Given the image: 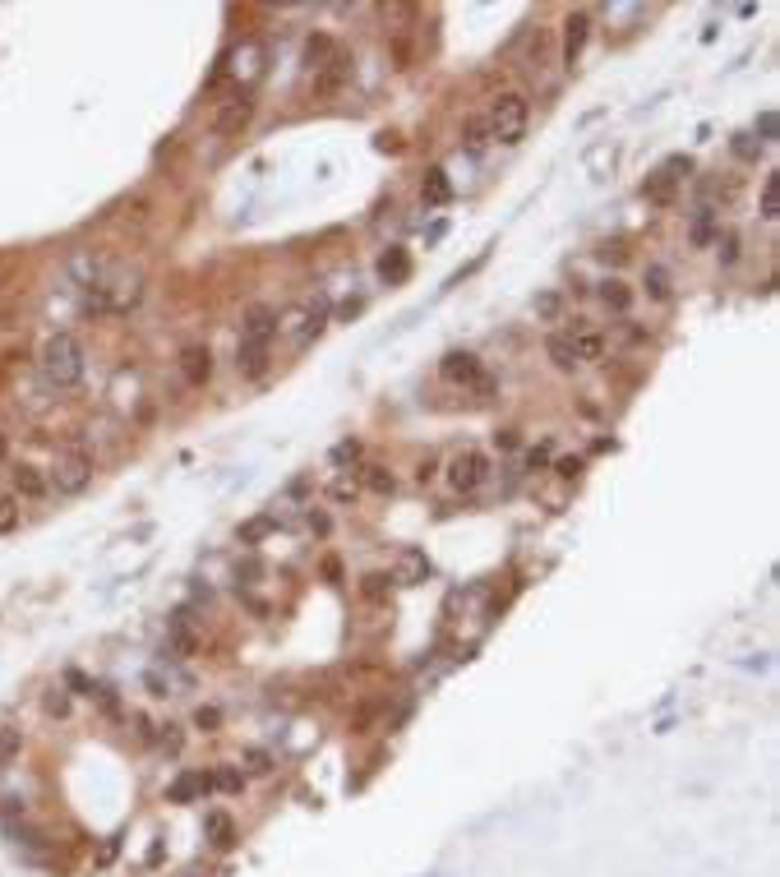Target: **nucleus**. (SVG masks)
Segmentation results:
<instances>
[{
	"instance_id": "34",
	"label": "nucleus",
	"mask_w": 780,
	"mask_h": 877,
	"mask_svg": "<svg viewBox=\"0 0 780 877\" xmlns=\"http://www.w3.org/2000/svg\"><path fill=\"white\" fill-rule=\"evenodd\" d=\"M245 766H250V772H254V776H263V772H268V766H273V757H268L263 748H250V753H245Z\"/></svg>"
},
{
	"instance_id": "10",
	"label": "nucleus",
	"mask_w": 780,
	"mask_h": 877,
	"mask_svg": "<svg viewBox=\"0 0 780 877\" xmlns=\"http://www.w3.org/2000/svg\"><path fill=\"white\" fill-rule=\"evenodd\" d=\"M268 342H273V338H240L236 365L245 370V374H263V365H268Z\"/></svg>"
},
{
	"instance_id": "16",
	"label": "nucleus",
	"mask_w": 780,
	"mask_h": 877,
	"mask_svg": "<svg viewBox=\"0 0 780 877\" xmlns=\"http://www.w3.org/2000/svg\"><path fill=\"white\" fill-rule=\"evenodd\" d=\"M167 651L171 656H195V633L185 628V614L171 619V633H167Z\"/></svg>"
},
{
	"instance_id": "43",
	"label": "nucleus",
	"mask_w": 780,
	"mask_h": 877,
	"mask_svg": "<svg viewBox=\"0 0 780 877\" xmlns=\"http://www.w3.org/2000/svg\"><path fill=\"white\" fill-rule=\"evenodd\" d=\"M65 683H70L74 693H93V679H88V674H79V670H70V674H65Z\"/></svg>"
},
{
	"instance_id": "17",
	"label": "nucleus",
	"mask_w": 780,
	"mask_h": 877,
	"mask_svg": "<svg viewBox=\"0 0 780 877\" xmlns=\"http://www.w3.org/2000/svg\"><path fill=\"white\" fill-rule=\"evenodd\" d=\"M601 300L614 310V314H628V305H633V291L618 282V278H610V282H601Z\"/></svg>"
},
{
	"instance_id": "29",
	"label": "nucleus",
	"mask_w": 780,
	"mask_h": 877,
	"mask_svg": "<svg viewBox=\"0 0 780 877\" xmlns=\"http://www.w3.org/2000/svg\"><path fill=\"white\" fill-rule=\"evenodd\" d=\"M19 527V499H0V536H10Z\"/></svg>"
},
{
	"instance_id": "35",
	"label": "nucleus",
	"mask_w": 780,
	"mask_h": 877,
	"mask_svg": "<svg viewBox=\"0 0 780 877\" xmlns=\"http://www.w3.org/2000/svg\"><path fill=\"white\" fill-rule=\"evenodd\" d=\"M195 725H199V730H218V725H222L218 706H199V711H195Z\"/></svg>"
},
{
	"instance_id": "2",
	"label": "nucleus",
	"mask_w": 780,
	"mask_h": 877,
	"mask_svg": "<svg viewBox=\"0 0 780 877\" xmlns=\"http://www.w3.org/2000/svg\"><path fill=\"white\" fill-rule=\"evenodd\" d=\"M527 121H531V102H527L522 93H499V97L490 102L485 129H490L494 144H522Z\"/></svg>"
},
{
	"instance_id": "40",
	"label": "nucleus",
	"mask_w": 780,
	"mask_h": 877,
	"mask_svg": "<svg viewBox=\"0 0 780 877\" xmlns=\"http://www.w3.org/2000/svg\"><path fill=\"white\" fill-rule=\"evenodd\" d=\"M157 744H162L167 753H180V734H176V725H162V734H157Z\"/></svg>"
},
{
	"instance_id": "15",
	"label": "nucleus",
	"mask_w": 780,
	"mask_h": 877,
	"mask_svg": "<svg viewBox=\"0 0 780 877\" xmlns=\"http://www.w3.org/2000/svg\"><path fill=\"white\" fill-rule=\"evenodd\" d=\"M420 199H425V204H448V199H452V180H448V171H444V167H435V171L425 176Z\"/></svg>"
},
{
	"instance_id": "27",
	"label": "nucleus",
	"mask_w": 780,
	"mask_h": 877,
	"mask_svg": "<svg viewBox=\"0 0 780 877\" xmlns=\"http://www.w3.org/2000/svg\"><path fill=\"white\" fill-rule=\"evenodd\" d=\"M642 195H651L656 204H665L669 195H675V180H665V176L656 171V180H647V185H642Z\"/></svg>"
},
{
	"instance_id": "18",
	"label": "nucleus",
	"mask_w": 780,
	"mask_h": 877,
	"mask_svg": "<svg viewBox=\"0 0 780 877\" xmlns=\"http://www.w3.org/2000/svg\"><path fill=\"white\" fill-rule=\"evenodd\" d=\"M19 753H23V734H19L14 725H5V730H0V772H5V766H14Z\"/></svg>"
},
{
	"instance_id": "33",
	"label": "nucleus",
	"mask_w": 780,
	"mask_h": 877,
	"mask_svg": "<svg viewBox=\"0 0 780 877\" xmlns=\"http://www.w3.org/2000/svg\"><path fill=\"white\" fill-rule=\"evenodd\" d=\"M356 457H361V444H356V438H346V444L333 448V462H337V467H346V462H356Z\"/></svg>"
},
{
	"instance_id": "30",
	"label": "nucleus",
	"mask_w": 780,
	"mask_h": 877,
	"mask_svg": "<svg viewBox=\"0 0 780 877\" xmlns=\"http://www.w3.org/2000/svg\"><path fill=\"white\" fill-rule=\"evenodd\" d=\"M647 291H651L656 300L669 296V272H665V268H647Z\"/></svg>"
},
{
	"instance_id": "24",
	"label": "nucleus",
	"mask_w": 780,
	"mask_h": 877,
	"mask_svg": "<svg viewBox=\"0 0 780 877\" xmlns=\"http://www.w3.org/2000/svg\"><path fill=\"white\" fill-rule=\"evenodd\" d=\"M10 836H14L23 849H33V855H42V849H46V836H42L37 827H10Z\"/></svg>"
},
{
	"instance_id": "8",
	"label": "nucleus",
	"mask_w": 780,
	"mask_h": 877,
	"mask_svg": "<svg viewBox=\"0 0 780 877\" xmlns=\"http://www.w3.org/2000/svg\"><path fill=\"white\" fill-rule=\"evenodd\" d=\"M425 578H429V559H425V550H416V545H402V550H397V578H393V582L416 587V582H425Z\"/></svg>"
},
{
	"instance_id": "3",
	"label": "nucleus",
	"mask_w": 780,
	"mask_h": 877,
	"mask_svg": "<svg viewBox=\"0 0 780 877\" xmlns=\"http://www.w3.org/2000/svg\"><path fill=\"white\" fill-rule=\"evenodd\" d=\"M88 480H93V457L84 448L56 453V462H51V476H46V485L56 489V495H84Z\"/></svg>"
},
{
	"instance_id": "37",
	"label": "nucleus",
	"mask_w": 780,
	"mask_h": 877,
	"mask_svg": "<svg viewBox=\"0 0 780 877\" xmlns=\"http://www.w3.org/2000/svg\"><path fill=\"white\" fill-rule=\"evenodd\" d=\"M240 781H245V776H240V772H231V766H227V772H218V776H212V785H218V789H227V794H236V789H240Z\"/></svg>"
},
{
	"instance_id": "47",
	"label": "nucleus",
	"mask_w": 780,
	"mask_h": 877,
	"mask_svg": "<svg viewBox=\"0 0 780 877\" xmlns=\"http://www.w3.org/2000/svg\"><path fill=\"white\" fill-rule=\"evenodd\" d=\"M328 527H333V522H328V517H324V513H310V531H319V536H328Z\"/></svg>"
},
{
	"instance_id": "31",
	"label": "nucleus",
	"mask_w": 780,
	"mask_h": 877,
	"mask_svg": "<svg viewBox=\"0 0 780 877\" xmlns=\"http://www.w3.org/2000/svg\"><path fill=\"white\" fill-rule=\"evenodd\" d=\"M471 393H476L480 402H490V397L499 393V379H494V374H485V370H480V374H476V383H471Z\"/></svg>"
},
{
	"instance_id": "41",
	"label": "nucleus",
	"mask_w": 780,
	"mask_h": 877,
	"mask_svg": "<svg viewBox=\"0 0 780 877\" xmlns=\"http://www.w3.org/2000/svg\"><path fill=\"white\" fill-rule=\"evenodd\" d=\"M144 683H148V693H153V697H167V693H171V683H167L162 674H157V670H153V674H148Z\"/></svg>"
},
{
	"instance_id": "42",
	"label": "nucleus",
	"mask_w": 780,
	"mask_h": 877,
	"mask_svg": "<svg viewBox=\"0 0 780 877\" xmlns=\"http://www.w3.org/2000/svg\"><path fill=\"white\" fill-rule=\"evenodd\" d=\"M328 51H333V42H328V38H314V42H310V65H319V61L328 56Z\"/></svg>"
},
{
	"instance_id": "51",
	"label": "nucleus",
	"mask_w": 780,
	"mask_h": 877,
	"mask_svg": "<svg viewBox=\"0 0 780 877\" xmlns=\"http://www.w3.org/2000/svg\"><path fill=\"white\" fill-rule=\"evenodd\" d=\"M5 448H10V444H5V434H0V457H5Z\"/></svg>"
},
{
	"instance_id": "1",
	"label": "nucleus",
	"mask_w": 780,
	"mask_h": 877,
	"mask_svg": "<svg viewBox=\"0 0 780 877\" xmlns=\"http://www.w3.org/2000/svg\"><path fill=\"white\" fill-rule=\"evenodd\" d=\"M37 365H42L46 383H56V388H74V383L84 379V370H88V355H84V347H79V338L51 333V338L42 342Z\"/></svg>"
},
{
	"instance_id": "4",
	"label": "nucleus",
	"mask_w": 780,
	"mask_h": 877,
	"mask_svg": "<svg viewBox=\"0 0 780 877\" xmlns=\"http://www.w3.org/2000/svg\"><path fill=\"white\" fill-rule=\"evenodd\" d=\"M485 476H490V462H485V453H476V448L457 453L448 462V485L457 489V495H471V489H480V485H485Z\"/></svg>"
},
{
	"instance_id": "5",
	"label": "nucleus",
	"mask_w": 780,
	"mask_h": 877,
	"mask_svg": "<svg viewBox=\"0 0 780 877\" xmlns=\"http://www.w3.org/2000/svg\"><path fill=\"white\" fill-rule=\"evenodd\" d=\"M476 374H480V361H476L471 351H448L444 361H439V379L444 383H462V388H471Z\"/></svg>"
},
{
	"instance_id": "39",
	"label": "nucleus",
	"mask_w": 780,
	"mask_h": 877,
	"mask_svg": "<svg viewBox=\"0 0 780 877\" xmlns=\"http://www.w3.org/2000/svg\"><path fill=\"white\" fill-rule=\"evenodd\" d=\"M776 129H780V121H776V112H762V116H758V134H762V139L771 144V139H776Z\"/></svg>"
},
{
	"instance_id": "36",
	"label": "nucleus",
	"mask_w": 780,
	"mask_h": 877,
	"mask_svg": "<svg viewBox=\"0 0 780 877\" xmlns=\"http://www.w3.org/2000/svg\"><path fill=\"white\" fill-rule=\"evenodd\" d=\"M535 314H541V319H554V314H559V296H554V291L535 296Z\"/></svg>"
},
{
	"instance_id": "19",
	"label": "nucleus",
	"mask_w": 780,
	"mask_h": 877,
	"mask_svg": "<svg viewBox=\"0 0 780 877\" xmlns=\"http://www.w3.org/2000/svg\"><path fill=\"white\" fill-rule=\"evenodd\" d=\"M379 272H384L388 282H402V278L411 272V259H407V250H388V255L379 259Z\"/></svg>"
},
{
	"instance_id": "23",
	"label": "nucleus",
	"mask_w": 780,
	"mask_h": 877,
	"mask_svg": "<svg viewBox=\"0 0 780 877\" xmlns=\"http://www.w3.org/2000/svg\"><path fill=\"white\" fill-rule=\"evenodd\" d=\"M716 240V217H711V208H702V217L693 222V245L702 250V245H711Z\"/></svg>"
},
{
	"instance_id": "14",
	"label": "nucleus",
	"mask_w": 780,
	"mask_h": 877,
	"mask_svg": "<svg viewBox=\"0 0 780 877\" xmlns=\"http://www.w3.org/2000/svg\"><path fill=\"white\" fill-rule=\"evenodd\" d=\"M545 355H550V365L563 370V374L577 370V351H573V338H568V333H554V338L545 342Z\"/></svg>"
},
{
	"instance_id": "38",
	"label": "nucleus",
	"mask_w": 780,
	"mask_h": 877,
	"mask_svg": "<svg viewBox=\"0 0 780 877\" xmlns=\"http://www.w3.org/2000/svg\"><path fill=\"white\" fill-rule=\"evenodd\" d=\"M554 472H559L563 480H573V476H582V457H559V462H554Z\"/></svg>"
},
{
	"instance_id": "9",
	"label": "nucleus",
	"mask_w": 780,
	"mask_h": 877,
	"mask_svg": "<svg viewBox=\"0 0 780 877\" xmlns=\"http://www.w3.org/2000/svg\"><path fill=\"white\" fill-rule=\"evenodd\" d=\"M180 374L190 379V383H208V374H212V351L203 347V342H190L180 351Z\"/></svg>"
},
{
	"instance_id": "13",
	"label": "nucleus",
	"mask_w": 780,
	"mask_h": 877,
	"mask_svg": "<svg viewBox=\"0 0 780 877\" xmlns=\"http://www.w3.org/2000/svg\"><path fill=\"white\" fill-rule=\"evenodd\" d=\"M208 785H212V776H203V772H185V776L167 789V799H171V804H190L195 794H208Z\"/></svg>"
},
{
	"instance_id": "50",
	"label": "nucleus",
	"mask_w": 780,
	"mask_h": 877,
	"mask_svg": "<svg viewBox=\"0 0 780 877\" xmlns=\"http://www.w3.org/2000/svg\"><path fill=\"white\" fill-rule=\"evenodd\" d=\"M116 849H120V836H112V840L102 845V864H106V859H116Z\"/></svg>"
},
{
	"instance_id": "45",
	"label": "nucleus",
	"mask_w": 780,
	"mask_h": 877,
	"mask_svg": "<svg viewBox=\"0 0 780 877\" xmlns=\"http://www.w3.org/2000/svg\"><path fill=\"white\" fill-rule=\"evenodd\" d=\"M435 472H439V462H435V457H425L420 467H416V480H420V485H425V480H435Z\"/></svg>"
},
{
	"instance_id": "26",
	"label": "nucleus",
	"mask_w": 780,
	"mask_h": 877,
	"mask_svg": "<svg viewBox=\"0 0 780 877\" xmlns=\"http://www.w3.org/2000/svg\"><path fill=\"white\" fill-rule=\"evenodd\" d=\"M42 706H46V716H70V693L65 689H51L42 697Z\"/></svg>"
},
{
	"instance_id": "11",
	"label": "nucleus",
	"mask_w": 780,
	"mask_h": 877,
	"mask_svg": "<svg viewBox=\"0 0 780 877\" xmlns=\"http://www.w3.org/2000/svg\"><path fill=\"white\" fill-rule=\"evenodd\" d=\"M14 495H23V499H42L46 495V476L33 467V462H19V467H14Z\"/></svg>"
},
{
	"instance_id": "12",
	"label": "nucleus",
	"mask_w": 780,
	"mask_h": 877,
	"mask_svg": "<svg viewBox=\"0 0 780 877\" xmlns=\"http://www.w3.org/2000/svg\"><path fill=\"white\" fill-rule=\"evenodd\" d=\"M250 116H254V102H250V97L227 102V106H222V116H218V134H236V129H245V125H250Z\"/></svg>"
},
{
	"instance_id": "44",
	"label": "nucleus",
	"mask_w": 780,
	"mask_h": 877,
	"mask_svg": "<svg viewBox=\"0 0 780 877\" xmlns=\"http://www.w3.org/2000/svg\"><path fill=\"white\" fill-rule=\"evenodd\" d=\"M758 148H762V144H752L748 134H739V139H734V153H739V157H758Z\"/></svg>"
},
{
	"instance_id": "21",
	"label": "nucleus",
	"mask_w": 780,
	"mask_h": 877,
	"mask_svg": "<svg viewBox=\"0 0 780 877\" xmlns=\"http://www.w3.org/2000/svg\"><path fill=\"white\" fill-rule=\"evenodd\" d=\"M208 836H212V845H218V849L236 845V840H231V817H222V813H208Z\"/></svg>"
},
{
	"instance_id": "7",
	"label": "nucleus",
	"mask_w": 780,
	"mask_h": 877,
	"mask_svg": "<svg viewBox=\"0 0 780 877\" xmlns=\"http://www.w3.org/2000/svg\"><path fill=\"white\" fill-rule=\"evenodd\" d=\"M586 33H591V14L586 10L568 14V23H563V65H577L582 46H586Z\"/></svg>"
},
{
	"instance_id": "6",
	"label": "nucleus",
	"mask_w": 780,
	"mask_h": 877,
	"mask_svg": "<svg viewBox=\"0 0 780 877\" xmlns=\"http://www.w3.org/2000/svg\"><path fill=\"white\" fill-rule=\"evenodd\" d=\"M568 338H573V351H577V365H591V361H601V355H605V333H601V328H586L577 319L568 328Z\"/></svg>"
},
{
	"instance_id": "32",
	"label": "nucleus",
	"mask_w": 780,
	"mask_h": 877,
	"mask_svg": "<svg viewBox=\"0 0 780 877\" xmlns=\"http://www.w3.org/2000/svg\"><path fill=\"white\" fill-rule=\"evenodd\" d=\"M361 591H365L369 600H384V596H388V578H384V572H369Z\"/></svg>"
},
{
	"instance_id": "49",
	"label": "nucleus",
	"mask_w": 780,
	"mask_h": 877,
	"mask_svg": "<svg viewBox=\"0 0 780 877\" xmlns=\"http://www.w3.org/2000/svg\"><path fill=\"white\" fill-rule=\"evenodd\" d=\"M494 438H499V448H518V430H499Z\"/></svg>"
},
{
	"instance_id": "46",
	"label": "nucleus",
	"mask_w": 780,
	"mask_h": 877,
	"mask_svg": "<svg viewBox=\"0 0 780 877\" xmlns=\"http://www.w3.org/2000/svg\"><path fill=\"white\" fill-rule=\"evenodd\" d=\"M545 462H550V448H531V453H527V467H531V472L545 467Z\"/></svg>"
},
{
	"instance_id": "48",
	"label": "nucleus",
	"mask_w": 780,
	"mask_h": 877,
	"mask_svg": "<svg viewBox=\"0 0 780 877\" xmlns=\"http://www.w3.org/2000/svg\"><path fill=\"white\" fill-rule=\"evenodd\" d=\"M720 259H725V263L739 259V240H734V236H725V255H720Z\"/></svg>"
},
{
	"instance_id": "20",
	"label": "nucleus",
	"mask_w": 780,
	"mask_h": 877,
	"mask_svg": "<svg viewBox=\"0 0 780 877\" xmlns=\"http://www.w3.org/2000/svg\"><path fill=\"white\" fill-rule=\"evenodd\" d=\"M762 217H767V222H776V217H780V176H767L762 180Z\"/></svg>"
},
{
	"instance_id": "28",
	"label": "nucleus",
	"mask_w": 780,
	"mask_h": 877,
	"mask_svg": "<svg viewBox=\"0 0 780 877\" xmlns=\"http://www.w3.org/2000/svg\"><path fill=\"white\" fill-rule=\"evenodd\" d=\"M328 495H333L337 504H356V499H361V485L342 476V480H333V489H328Z\"/></svg>"
},
{
	"instance_id": "22",
	"label": "nucleus",
	"mask_w": 780,
	"mask_h": 877,
	"mask_svg": "<svg viewBox=\"0 0 780 877\" xmlns=\"http://www.w3.org/2000/svg\"><path fill=\"white\" fill-rule=\"evenodd\" d=\"M365 485L374 489V495H393V489H397V480H393L388 467H365Z\"/></svg>"
},
{
	"instance_id": "25",
	"label": "nucleus",
	"mask_w": 780,
	"mask_h": 877,
	"mask_svg": "<svg viewBox=\"0 0 780 877\" xmlns=\"http://www.w3.org/2000/svg\"><path fill=\"white\" fill-rule=\"evenodd\" d=\"M485 144H490V129H485V121H467V148L471 153H485Z\"/></svg>"
}]
</instances>
